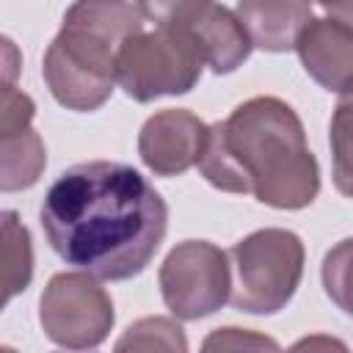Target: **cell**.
I'll return each mask as SVG.
<instances>
[{
    "mask_svg": "<svg viewBox=\"0 0 353 353\" xmlns=\"http://www.w3.org/2000/svg\"><path fill=\"white\" fill-rule=\"evenodd\" d=\"M39 221L66 265L102 281H124L157 254L168 207L132 165L88 160L66 168L47 188Z\"/></svg>",
    "mask_w": 353,
    "mask_h": 353,
    "instance_id": "obj_1",
    "label": "cell"
},
{
    "mask_svg": "<svg viewBox=\"0 0 353 353\" xmlns=\"http://www.w3.org/2000/svg\"><path fill=\"white\" fill-rule=\"evenodd\" d=\"M201 176L223 193H254L276 210H303L320 193V165L301 116L279 97H254L207 127Z\"/></svg>",
    "mask_w": 353,
    "mask_h": 353,
    "instance_id": "obj_2",
    "label": "cell"
},
{
    "mask_svg": "<svg viewBox=\"0 0 353 353\" xmlns=\"http://www.w3.org/2000/svg\"><path fill=\"white\" fill-rule=\"evenodd\" d=\"M141 28L143 17L130 0H74L41 63L55 102L77 113L99 110L113 94L116 52Z\"/></svg>",
    "mask_w": 353,
    "mask_h": 353,
    "instance_id": "obj_3",
    "label": "cell"
},
{
    "mask_svg": "<svg viewBox=\"0 0 353 353\" xmlns=\"http://www.w3.org/2000/svg\"><path fill=\"white\" fill-rule=\"evenodd\" d=\"M234 284L229 301L248 314H276L284 309L303 276V243L290 229H256L232 245Z\"/></svg>",
    "mask_w": 353,
    "mask_h": 353,
    "instance_id": "obj_4",
    "label": "cell"
},
{
    "mask_svg": "<svg viewBox=\"0 0 353 353\" xmlns=\"http://www.w3.org/2000/svg\"><path fill=\"white\" fill-rule=\"evenodd\" d=\"M201 50L185 28H141L116 52V80L135 102L188 94L201 80Z\"/></svg>",
    "mask_w": 353,
    "mask_h": 353,
    "instance_id": "obj_5",
    "label": "cell"
},
{
    "mask_svg": "<svg viewBox=\"0 0 353 353\" xmlns=\"http://www.w3.org/2000/svg\"><path fill=\"white\" fill-rule=\"evenodd\" d=\"M116 312L108 290L91 273H55L39 298V323L50 342L66 350L99 347Z\"/></svg>",
    "mask_w": 353,
    "mask_h": 353,
    "instance_id": "obj_6",
    "label": "cell"
},
{
    "mask_svg": "<svg viewBox=\"0 0 353 353\" xmlns=\"http://www.w3.org/2000/svg\"><path fill=\"white\" fill-rule=\"evenodd\" d=\"M157 284L174 317L201 320L229 301V254L207 240L176 243L157 270Z\"/></svg>",
    "mask_w": 353,
    "mask_h": 353,
    "instance_id": "obj_7",
    "label": "cell"
},
{
    "mask_svg": "<svg viewBox=\"0 0 353 353\" xmlns=\"http://www.w3.org/2000/svg\"><path fill=\"white\" fill-rule=\"evenodd\" d=\"M207 141V124L185 110L165 108L149 116L138 132V154L157 176H176L193 168Z\"/></svg>",
    "mask_w": 353,
    "mask_h": 353,
    "instance_id": "obj_8",
    "label": "cell"
},
{
    "mask_svg": "<svg viewBox=\"0 0 353 353\" xmlns=\"http://www.w3.org/2000/svg\"><path fill=\"white\" fill-rule=\"evenodd\" d=\"M292 50H298V58L314 83H320L325 91L347 97L350 80H353V28H350V22H342L334 17H323V19L312 17L301 28Z\"/></svg>",
    "mask_w": 353,
    "mask_h": 353,
    "instance_id": "obj_9",
    "label": "cell"
},
{
    "mask_svg": "<svg viewBox=\"0 0 353 353\" xmlns=\"http://www.w3.org/2000/svg\"><path fill=\"white\" fill-rule=\"evenodd\" d=\"M237 19L243 22L251 47L265 52H287L295 47L301 28L312 19L309 0H237Z\"/></svg>",
    "mask_w": 353,
    "mask_h": 353,
    "instance_id": "obj_10",
    "label": "cell"
},
{
    "mask_svg": "<svg viewBox=\"0 0 353 353\" xmlns=\"http://www.w3.org/2000/svg\"><path fill=\"white\" fill-rule=\"evenodd\" d=\"M185 30L193 36V41L201 50L204 63L215 74L234 72L251 55V39L245 28L237 19V14L229 11L226 6L210 3L190 25H185Z\"/></svg>",
    "mask_w": 353,
    "mask_h": 353,
    "instance_id": "obj_11",
    "label": "cell"
},
{
    "mask_svg": "<svg viewBox=\"0 0 353 353\" xmlns=\"http://www.w3.org/2000/svg\"><path fill=\"white\" fill-rule=\"evenodd\" d=\"M33 279V240L17 210H0V312Z\"/></svg>",
    "mask_w": 353,
    "mask_h": 353,
    "instance_id": "obj_12",
    "label": "cell"
},
{
    "mask_svg": "<svg viewBox=\"0 0 353 353\" xmlns=\"http://www.w3.org/2000/svg\"><path fill=\"white\" fill-rule=\"evenodd\" d=\"M44 165H47V149L33 127L0 138V193H17L33 188L44 174Z\"/></svg>",
    "mask_w": 353,
    "mask_h": 353,
    "instance_id": "obj_13",
    "label": "cell"
},
{
    "mask_svg": "<svg viewBox=\"0 0 353 353\" xmlns=\"http://www.w3.org/2000/svg\"><path fill=\"white\" fill-rule=\"evenodd\" d=\"M116 350H188V339L176 320L143 317L124 331V336L116 342Z\"/></svg>",
    "mask_w": 353,
    "mask_h": 353,
    "instance_id": "obj_14",
    "label": "cell"
},
{
    "mask_svg": "<svg viewBox=\"0 0 353 353\" xmlns=\"http://www.w3.org/2000/svg\"><path fill=\"white\" fill-rule=\"evenodd\" d=\"M33 116H36L33 97L17 88L14 83H0V138L28 130Z\"/></svg>",
    "mask_w": 353,
    "mask_h": 353,
    "instance_id": "obj_15",
    "label": "cell"
},
{
    "mask_svg": "<svg viewBox=\"0 0 353 353\" xmlns=\"http://www.w3.org/2000/svg\"><path fill=\"white\" fill-rule=\"evenodd\" d=\"M141 17L152 19L154 25H168V28H185L190 25L210 3L215 0H135Z\"/></svg>",
    "mask_w": 353,
    "mask_h": 353,
    "instance_id": "obj_16",
    "label": "cell"
},
{
    "mask_svg": "<svg viewBox=\"0 0 353 353\" xmlns=\"http://www.w3.org/2000/svg\"><path fill=\"white\" fill-rule=\"evenodd\" d=\"M240 347L279 350V342H273L270 336H262L256 331H245V328H218L204 339V350H240Z\"/></svg>",
    "mask_w": 353,
    "mask_h": 353,
    "instance_id": "obj_17",
    "label": "cell"
},
{
    "mask_svg": "<svg viewBox=\"0 0 353 353\" xmlns=\"http://www.w3.org/2000/svg\"><path fill=\"white\" fill-rule=\"evenodd\" d=\"M22 72V52L19 47L0 33V83H17Z\"/></svg>",
    "mask_w": 353,
    "mask_h": 353,
    "instance_id": "obj_18",
    "label": "cell"
},
{
    "mask_svg": "<svg viewBox=\"0 0 353 353\" xmlns=\"http://www.w3.org/2000/svg\"><path fill=\"white\" fill-rule=\"evenodd\" d=\"M317 3L323 11H328L334 19H342V22H350V0H312Z\"/></svg>",
    "mask_w": 353,
    "mask_h": 353,
    "instance_id": "obj_19",
    "label": "cell"
}]
</instances>
